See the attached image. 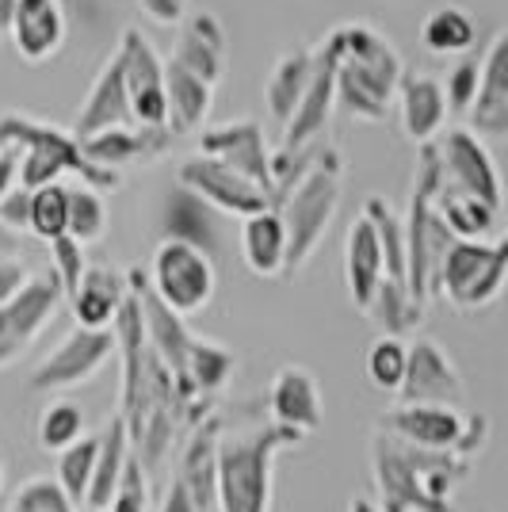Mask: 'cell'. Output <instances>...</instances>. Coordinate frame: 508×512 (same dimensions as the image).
Listing matches in <instances>:
<instances>
[{"label":"cell","instance_id":"50","mask_svg":"<svg viewBox=\"0 0 508 512\" xmlns=\"http://www.w3.org/2000/svg\"><path fill=\"white\" fill-rule=\"evenodd\" d=\"M348 512H382L375 501H367V497H352V505H348Z\"/></svg>","mask_w":508,"mask_h":512},{"label":"cell","instance_id":"23","mask_svg":"<svg viewBox=\"0 0 508 512\" xmlns=\"http://www.w3.org/2000/svg\"><path fill=\"white\" fill-rule=\"evenodd\" d=\"M169 62H176L184 73L199 77L203 85H218L222 69H226V35L222 23L214 20L211 12H195L180 27V39L172 46Z\"/></svg>","mask_w":508,"mask_h":512},{"label":"cell","instance_id":"17","mask_svg":"<svg viewBox=\"0 0 508 512\" xmlns=\"http://www.w3.org/2000/svg\"><path fill=\"white\" fill-rule=\"evenodd\" d=\"M69 20H65L62 0H16L8 39L23 62H46L65 46Z\"/></svg>","mask_w":508,"mask_h":512},{"label":"cell","instance_id":"26","mask_svg":"<svg viewBox=\"0 0 508 512\" xmlns=\"http://www.w3.org/2000/svg\"><path fill=\"white\" fill-rule=\"evenodd\" d=\"M96 440H100V448H96V467H92V482H88V493H85V509L107 512L111 497H115L119 482H123V470H127L130 455H134L130 451L127 421L123 417H111Z\"/></svg>","mask_w":508,"mask_h":512},{"label":"cell","instance_id":"19","mask_svg":"<svg viewBox=\"0 0 508 512\" xmlns=\"http://www.w3.org/2000/svg\"><path fill=\"white\" fill-rule=\"evenodd\" d=\"M268 409H272V421L295 436H310L321 428V390L314 371L298 367V363H287L279 367L276 379H272V390H268Z\"/></svg>","mask_w":508,"mask_h":512},{"label":"cell","instance_id":"36","mask_svg":"<svg viewBox=\"0 0 508 512\" xmlns=\"http://www.w3.org/2000/svg\"><path fill=\"white\" fill-rule=\"evenodd\" d=\"M96 448L100 440L96 436H81L73 448H65L58 455V490L73 501V505H85L88 482H92V467H96Z\"/></svg>","mask_w":508,"mask_h":512},{"label":"cell","instance_id":"33","mask_svg":"<svg viewBox=\"0 0 508 512\" xmlns=\"http://www.w3.org/2000/svg\"><path fill=\"white\" fill-rule=\"evenodd\" d=\"M107 234V203L104 195L88 184L69 188V211H65V237L77 245H96Z\"/></svg>","mask_w":508,"mask_h":512},{"label":"cell","instance_id":"13","mask_svg":"<svg viewBox=\"0 0 508 512\" xmlns=\"http://www.w3.org/2000/svg\"><path fill=\"white\" fill-rule=\"evenodd\" d=\"M199 157H211L218 165L233 169L237 176L253 180L256 188L268 192V203H272V153L264 146V127L256 119H237V123L203 130Z\"/></svg>","mask_w":508,"mask_h":512},{"label":"cell","instance_id":"38","mask_svg":"<svg viewBox=\"0 0 508 512\" xmlns=\"http://www.w3.org/2000/svg\"><path fill=\"white\" fill-rule=\"evenodd\" d=\"M405 360H409V344L402 337H375L371 348H367V379L375 390H386V394H398L405 379Z\"/></svg>","mask_w":508,"mask_h":512},{"label":"cell","instance_id":"51","mask_svg":"<svg viewBox=\"0 0 508 512\" xmlns=\"http://www.w3.org/2000/svg\"><path fill=\"white\" fill-rule=\"evenodd\" d=\"M0 486H4V467H0Z\"/></svg>","mask_w":508,"mask_h":512},{"label":"cell","instance_id":"37","mask_svg":"<svg viewBox=\"0 0 508 512\" xmlns=\"http://www.w3.org/2000/svg\"><path fill=\"white\" fill-rule=\"evenodd\" d=\"M367 318L379 321L386 337H402L413 321H421V306L405 295L402 283L382 279L379 291H375V299H371V306H367Z\"/></svg>","mask_w":508,"mask_h":512},{"label":"cell","instance_id":"41","mask_svg":"<svg viewBox=\"0 0 508 512\" xmlns=\"http://www.w3.org/2000/svg\"><path fill=\"white\" fill-rule=\"evenodd\" d=\"M478 73H482V62L466 54L463 62L447 73V81H440L444 85L447 111H463L466 115V107L474 104V92H478Z\"/></svg>","mask_w":508,"mask_h":512},{"label":"cell","instance_id":"6","mask_svg":"<svg viewBox=\"0 0 508 512\" xmlns=\"http://www.w3.org/2000/svg\"><path fill=\"white\" fill-rule=\"evenodd\" d=\"M508 245L497 241H451L440 256L432 295L447 299L455 310H486L505 287Z\"/></svg>","mask_w":508,"mask_h":512},{"label":"cell","instance_id":"30","mask_svg":"<svg viewBox=\"0 0 508 512\" xmlns=\"http://www.w3.org/2000/svg\"><path fill=\"white\" fill-rule=\"evenodd\" d=\"M432 211L440 214V222L455 241H489L497 234V218H501L497 207L455 192H432Z\"/></svg>","mask_w":508,"mask_h":512},{"label":"cell","instance_id":"10","mask_svg":"<svg viewBox=\"0 0 508 512\" xmlns=\"http://www.w3.org/2000/svg\"><path fill=\"white\" fill-rule=\"evenodd\" d=\"M115 329H81L73 325L65 341L31 371V390H73L88 383L115 356Z\"/></svg>","mask_w":508,"mask_h":512},{"label":"cell","instance_id":"12","mask_svg":"<svg viewBox=\"0 0 508 512\" xmlns=\"http://www.w3.org/2000/svg\"><path fill=\"white\" fill-rule=\"evenodd\" d=\"M176 180H180V192L195 195L199 203L218 207V211L226 214L249 218V214L268 211V192L264 188H256L253 180L237 176L233 169L218 165L211 157H199V153L184 157L180 169H176Z\"/></svg>","mask_w":508,"mask_h":512},{"label":"cell","instance_id":"29","mask_svg":"<svg viewBox=\"0 0 508 512\" xmlns=\"http://www.w3.org/2000/svg\"><path fill=\"white\" fill-rule=\"evenodd\" d=\"M310 73H314V50H287L276 62V69L268 73L264 104H268V115L279 123V130L287 127V119L295 115L298 100L310 85Z\"/></svg>","mask_w":508,"mask_h":512},{"label":"cell","instance_id":"31","mask_svg":"<svg viewBox=\"0 0 508 512\" xmlns=\"http://www.w3.org/2000/svg\"><path fill=\"white\" fill-rule=\"evenodd\" d=\"M421 43L428 54L440 58H455V54H470L478 43V23L474 16L459 8V4H440L432 8L421 23Z\"/></svg>","mask_w":508,"mask_h":512},{"label":"cell","instance_id":"11","mask_svg":"<svg viewBox=\"0 0 508 512\" xmlns=\"http://www.w3.org/2000/svg\"><path fill=\"white\" fill-rule=\"evenodd\" d=\"M62 287L54 272L31 276L12 299L0 306V367L16 363L31 348V341L46 329L54 310L62 306Z\"/></svg>","mask_w":508,"mask_h":512},{"label":"cell","instance_id":"45","mask_svg":"<svg viewBox=\"0 0 508 512\" xmlns=\"http://www.w3.org/2000/svg\"><path fill=\"white\" fill-rule=\"evenodd\" d=\"M20 188V150L16 146H0V199Z\"/></svg>","mask_w":508,"mask_h":512},{"label":"cell","instance_id":"34","mask_svg":"<svg viewBox=\"0 0 508 512\" xmlns=\"http://www.w3.org/2000/svg\"><path fill=\"white\" fill-rule=\"evenodd\" d=\"M39 448L50 451V455H62L65 448H73L81 436H85V409L69 398H58L39 413Z\"/></svg>","mask_w":508,"mask_h":512},{"label":"cell","instance_id":"14","mask_svg":"<svg viewBox=\"0 0 508 512\" xmlns=\"http://www.w3.org/2000/svg\"><path fill=\"white\" fill-rule=\"evenodd\" d=\"M398 394H402V406H459L463 375L440 344L432 337H421L409 344L405 379Z\"/></svg>","mask_w":508,"mask_h":512},{"label":"cell","instance_id":"15","mask_svg":"<svg viewBox=\"0 0 508 512\" xmlns=\"http://www.w3.org/2000/svg\"><path fill=\"white\" fill-rule=\"evenodd\" d=\"M333 107H337V92H333V50L321 39V43L314 46V73H310V85L302 92L295 115H291L287 127H283V146H279V150H298V146H306V142L329 138Z\"/></svg>","mask_w":508,"mask_h":512},{"label":"cell","instance_id":"18","mask_svg":"<svg viewBox=\"0 0 508 512\" xmlns=\"http://www.w3.org/2000/svg\"><path fill=\"white\" fill-rule=\"evenodd\" d=\"M463 421L466 413L459 406H394L390 413H382V432H390L394 440H405L413 448L455 455Z\"/></svg>","mask_w":508,"mask_h":512},{"label":"cell","instance_id":"39","mask_svg":"<svg viewBox=\"0 0 508 512\" xmlns=\"http://www.w3.org/2000/svg\"><path fill=\"white\" fill-rule=\"evenodd\" d=\"M8 512H77V505L58 490V482H54V478L35 474V478H27L20 490L12 493Z\"/></svg>","mask_w":508,"mask_h":512},{"label":"cell","instance_id":"35","mask_svg":"<svg viewBox=\"0 0 508 512\" xmlns=\"http://www.w3.org/2000/svg\"><path fill=\"white\" fill-rule=\"evenodd\" d=\"M65 211H69V184H46L39 192H31V207H27V230L43 237L46 245L65 237Z\"/></svg>","mask_w":508,"mask_h":512},{"label":"cell","instance_id":"16","mask_svg":"<svg viewBox=\"0 0 508 512\" xmlns=\"http://www.w3.org/2000/svg\"><path fill=\"white\" fill-rule=\"evenodd\" d=\"M478 62H482V73H478L474 104L466 107V123H470V134L501 138L508 130V31L493 35V43Z\"/></svg>","mask_w":508,"mask_h":512},{"label":"cell","instance_id":"25","mask_svg":"<svg viewBox=\"0 0 508 512\" xmlns=\"http://www.w3.org/2000/svg\"><path fill=\"white\" fill-rule=\"evenodd\" d=\"M344 279H348V299H352V306H356L360 314H367V306L375 299L379 283L386 279V268H382L375 226H371L363 214L352 222L348 241H344Z\"/></svg>","mask_w":508,"mask_h":512},{"label":"cell","instance_id":"4","mask_svg":"<svg viewBox=\"0 0 508 512\" xmlns=\"http://www.w3.org/2000/svg\"><path fill=\"white\" fill-rule=\"evenodd\" d=\"M298 440L279 425L222 440L214 448V512H268L279 451Z\"/></svg>","mask_w":508,"mask_h":512},{"label":"cell","instance_id":"20","mask_svg":"<svg viewBox=\"0 0 508 512\" xmlns=\"http://www.w3.org/2000/svg\"><path fill=\"white\" fill-rule=\"evenodd\" d=\"M134 127L130 119V104H127V85H123V65H119V54H111L104 62V69L96 73V81L88 88L85 104L77 111V123H73V138L85 142V138H96L104 130H123Z\"/></svg>","mask_w":508,"mask_h":512},{"label":"cell","instance_id":"22","mask_svg":"<svg viewBox=\"0 0 508 512\" xmlns=\"http://www.w3.org/2000/svg\"><path fill=\"white\" fill-rule=\"evenodd\" d=\"M172 142H176V134H172L169 127H161V130L123 127V130H104V134H96V138H85V142H81V153H85L92 165L119 172L123 165H149V161L165 157Z\"/></svg>","mask_w":508,"mask_h":512},{"label":"cell","instance_id":"21","mask_svg":"<svg viewBox=\"0 0 508 512\" xmlns=\"http://www.w3.org/2000/svg\"><path fill=\"white\" fill-rule=\"evenodd\" d=\"M398 119H402L405 138L413 146H428L444 134L447 123V100L440 77L432 73H402L398 85Z\"/></svg>","mask_w":508,"mask_h":512},{"label":"cell","instance_id":"5","mask_svg":"<svg viewBox=\"0 0 508 512\" xmlns=\"http://www.w3.org/2000/svg\"><path fill=\"white\" fill-rule=\"evenodd\" d=\"M340 176H344V161L337 146L329 142L314 161V169L272 207L287 234V272H298L329 234L340 211Z\"/></svg>","mask_w":508,"mask_h":512},{"label":"cell","instance_id":"48","mask_svg":"<svg viewBox=\"0 0 508 512\" xmlns=\"http://www.w3.org/2000/svg\"><path fill=\"white\" fill-rule=\"evenodd\" d=\"M20 253H23V237L0 222V260H20Z\"/></svg>","mask_w":508,"mask_h":512},{"label":"cell","instance_id":"40","mask_svg":"<svg viewBox=\"0 0 508 512\" xmlns=\"http://www.w3.org/2000/svg\"><path fill=\"white\" fill-rule=\"evenodd\" d=\"M50 256H54V279H58L62 295H73L88 268L85 245H77L73 237H58V241H50Z\"/></svg>","mask_w":508,"mask_h":512},{"label":"cell","instance_id":"7","mask_svg":"<svg viewBox=\"0 0 508 512\" xmlns=\"http://www.w3.org/2000/svg\"><path fill=\"white\" fill-rule=\"evenodd\" d=\"M149 279H153L149 295L161 302L169 314H176V318L199 314L214 299V287H218V272H214L211 253H203L199 245H188L180 237H165L153 249Z\"/></svg>","mask_w":508,"mask_h":512},{"label":"cell","instance_id":"3","mask_svg":"<svg viewBox=\"0 0 508 512\" xmlns=\"http://www.w3.org/2000/svg\"><path fill=\"white\" fill-rule=\"evenodd\" d=\"M0 146H16L20 150V188L23 192H39L46 184H58L65 172L77 176V184H88L104 195L119 188V172L92 165L81 142L62 127H46L23 115H4L0 119Z\"/></svg>","mask_w":508,"mask_h":512},{"label":"cell","instance_id":"47","mask_svg":"<svg viewBox=\"0 0 508 512\" xmlns=\"http://www.w3.org/2000/svg\"><path fill=\"white\" fill-rule=\"evenodd\" d=\"M161 512H199V505H195V497H191L188 482L176 474V482L169 486V493H165V505H161Z\"/></svg>","mask_w":508,"mask_h":512},{"label":"cell","instance_id":"8","mask_svg":"<svg viewBox=\"0 0 508 512\" xmlns=\"http://www.w3.org/2000/svg\"><path fill=\"white\" fill-rule=\"evenodd\" d=\"M432 146L436 161V192H455L482 199L501 211V176L489 150L470 134V130H444Z\"/></svg>","mask_w":508,"mask_h":512},{"label":"cell","instance_id":"28","mask_svg":"<svg viewBox=\"0 0 508 512\" xmlns=\"http://www.w3.org/2000/svg\"><path fill=\"white\" fill-rule=\"evenodd\" d=\"M211 96V85H203L199 77H191L165 58V107H169L172 134H195L203 127V119L211 115Z\"/></svg>","mask_w":508,"mask_h":512},{"label":"cell","instance_id":"2","mask_svg":"<svg viewBox=\"0 0 508 512\" xmlns=\"http://www.w3.org/2000/svg\"><path fill=\"white\" fill-rule=\"evenodd\" d=\"M371 470L382 512H451V486L463 482L466 459L413 448L379 428L371 440Z\"/></svg>","mask_w":508,"mask_h":512},{"label":"cell","instance_id":"27","mask_svg":"<svg viewBox=\"0 0 508 512\" xmlns=\"http://www.w3.org/2000/svg\"><path fill=\"white\" fill-rule=\"evenodd\" d=\"M241 256L245 268L260 279H276L287 272V234L272 207L241 218Z\"/></svg>","mask_w":508,"mask_h":512},{"label":"cell","instance_id":"9","mask_svg":"<svg viewBox=\"0 0 508 512\" xmlns=\"http://www.w3.org/2000/svg\"><path fill=\"white\" fill-rule=\"evenodd\" d=\"M119 65H123V85H127V104L134 127L161 130L169 127V107H165V62L153 50L138 27L123 31L119 43Z\"/></svg>","mask_w":508,"mask_h":512},{"label":"cell","instance_id":"42","mask_svg":"<svg viewBox=\"0 0 508 512\" xmlns=\"http://www.w3.org/2000/svg\"><path fill=\"white\" fill-rule=\"evenodd\" d=\"M107 512H146V470H142V463L134 455H130L127 470H123V482H119Z\"/></svg>","mask_w":508,"mask_h":512},{"label":"cell","instance_id":"1","mask_svg":"<svg viewBox=\"0 0 508 512\" xmlns=\"http://www.w3.org/2000/svg\"><path fill=\"white\" fill-rule=\"evenodd\" d=\"M333 50V92L352 119L382 123L390 115L394 92L402 85V54L367 23H340L325 35Z\"/></svg>","mask_w":508,"mask_h":512},{"label":"cell","instance_id":"49","mask_svg":"<svg viewBox=\"0 0 508 512\" xmlns=\"http://www.w3.org/2000/svg\"><path fill=\"white\" fill-rule=\"evenodd\" d=\"M12 8H16V0H0V35H8V23H12Z\"/></svg>","mask_w":508,"mask_h":512},{"label":"cell","instance_id":"52","mask_svg":"<svg viewBox=\"0 0 508 512\" xmlns=\"http://www.w3.org/2000/svg\"><path fill=\"white\" fill-rule=\"evenodd\" d=\"M85 512H88V509H85Z\"/></svg>","mask_w":508,"mask_h":512},{"label":"cell","instance_id":"43","mask_svg":"<svg viewBox=\"0 0 508 512\" xmlns=\"http://www.w3.org/2000/svg\"><path fill=\"white\" fill-rule=\"evenodd\" d=\"M27 207H31V192H23V188L8 192L0 199V222L20 234V230H27Z\"/></svg>","mask_w":508,"mask_h":512},{"label":"cell","instance_id":"46","mask_svg":"<svg viewBox=\"0 0 508 512\" xmlns=\"http://www.w3.org/2000/svg\"><path fill=\"white\" fill-rule=\"evenodd\" d=\"M27 279H31V276H27L23 260H0V306L12 299L23 283H27Z\"/></svg>","mask_w":508,"mask_h":512},{"label":"cell","instance_id":"44","mask_svg":"<svg viewBox=\"0 0 508 512\" xmlns=\"http://www.w3.org/2000/svg\"><path fill=\"white\" fill-rule=\"evenodd\" d=\"M142 12H146L153 23L161 27H172V23H184V12H188V0H138Z\"/></svg>","mask_w":508,"mask_h":512},{"label":"cell","instance_id":"24","mask_svg":"<svg viewBox=\"0 0 508 512\" xmlns=\"http://www.w3.org/2000/svg\"><path fill=\"white\" fill-rule=\"evenodd\" d=\"M127 295L130 287L123 272H115V268H85L77 291L69 295L73 318H77L81 329H115V318H119Z\"/></svg>","mask_w":508,"mask_h":512},{"label":"cell","instance_id":"32","mask_svg":"<svg viewBox=\"0 0 508 512\" xmlns=\"http://www.w3.org/2000/svg\"><path fill=\"white\" fill-rule=\"evenodd\" d=\"M363 218L375 226L386 279L405 287V222L394 214V207H390L382 195H371V199L363 203Z\"/></svg>","mask_w":508,"mask_h":512}]
</instances>
